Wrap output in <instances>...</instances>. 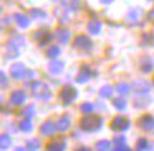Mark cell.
Segmentation results:
<instances>
[{"label":"cell","instance_id":"obj_1","mask_svg":"<svg viewBox=\"0 0 154 151\" xmlns=\"http://www.w3.org/2000/svg\"><path fill=\"white\" fill-rule=\"evenodd\" d=\"M81 127L82 130L85 131H95V130H98L100 127V124H102V119L99 117L98 114H85L84 117L81 119Z\"/></svg>","mask_w":154,"mask_h":151},{"label":"cell","instance_id":"obj_2","mask_svg":"<svg viewBox=\"0 0 154 151\" xmlns=\"http://www.w3.org/2000/svg\"><path fill=\"white\" fill-rule=\"evenodd\" d=\"M33 93L42 100H48L51 98V90L45 83L42 82H35L33 85Z\"/></svg>","mask_w":154,"mask_h":151},{"label":"cell","instance_id":"obj_3","mask_svg":"<svg viewBox=\"0 0 154 151\" xmlns=\"http://www.w3.org/2000/svg\"><path fill=\"white\" fill-rule=\"evenodd\" d=\"M10 74H11V76H13L14 79H23V78H26V76L28 75L26 66H24L23 64H20V62L11 65V68H10Z\"/></svg>","mask_w":154,"mask_h":151},{"label":"cell","instance_id":"obj_4","mask_svg":"<svg viewBox=\"0 0 154 151\" xmlns=\"http://www.w3.org/2000/svg\"><path fill=\"white\" fill-rule=\"evenodd\" d=\"M129 126H130V122L125 116H116L110 122V127L113 130H126V128H129Z\"/></svg>","mask_w":154,"mask_h":151},{"label":"cell","instance_id":"obj_5","mask_svg":"<svg viewBox=\"0 0 154 151\" xmlns=\"http://www.w3.org/2000/svg\"><path fill=\"white\" fill-rule=\"evenodd\" d=\"M75 98H76V90L72 86H65L64 89L61 90V99L65 104L72 103Z\"/></svg>","mask_w":154,"mask_h":151},{"label":"cell","instance_id":"obj_6","mask_svg":"<svg viewBox=\"0 0 154 151\" xmlns=\"http://www.w3.org/2000/svg\"><path fill=\"white\" fill-rule=\"evenodd\" d=\"M74 47L78 50H91L92 41L88 38V35H78L74 41Z\"/></svg>","mask_w":154,"mask_h":151},{"label":"cell","instance_id":"obj_7","mask_svg":"<svg viewBox=\"0 0 154 151\" xmlns=\"http://www.w3.org/2000/svg\"><path fill=\"white\" fill-rule=\"evenodd\" d=\"M137 124H139L141 128L147 130V131L154 130V117L153 116H150V114H146V116H143V117L139 119Z\"/></svg>","mask_w":154,"mask_h":151},{"label":"cell","instance_id":"obj_8","mask_svg":"<svg viewBox=\"0 0 154 151\" xmlns=\"http://www.w3.org/2000/svg\"><path fill=\"white\" fill-rule=\"evenodd\" d=\"M26 102V92L24 90H14L10 96V103L14 106H20Z\"/></svg>","mask_w":154,"mask_h":151},{"label":"cell","instance_id":"obj_9","mask_svg":"<svg viewBox=\"0 0 154 151\" xmlns=\"http://www.w3.org/2000/svg\"><path fill=\"white\" fill-rule=\"evenodd\" d=\"M65 147H66V144L64 138H57V140H54V141H51L48 144L47 150L48 151H64Z\"/></svg>","mask_w":154,"mask_h":151},{"label":"cell","instance_id":"obj_10","mask_svg":"<svg viewBox=\"0 0 154 151\" xmlns=\"http://www.w3.org/2000/svg\"><path fill=\"white\" fill-rule=\"evenodd\" d=\"M55 126H57V130H58V131H66V130L71 127L69 116H62V117L55 123Z\"/></svg>","mask_w":154,"mask_h":151},{"label":"cell","instance_id":"obj_11","mask_svg":"<svg viewBox=\"0 0 154 151\" xmlns=\"http://www.w3.org/2000/svg\"><path fill=\"white\" fill-rule=\"evenodd\" d=\"M89 78H91V68H89L88 65H84L81 68V71L78 72V75H76V80H78L79 83H84Z\"/></svg>","mask_w":154,"mask_h":151},{"label":"cell","instance_id":"obj_12","mask_svg":"<svg viewBox=\"0 0 154 151\" xmlns=\"http://www.w3.org/2000/svg\"><path fill=\"white\" fill-rule=\"evenodd\" d=\"M133 90L137 93H147L150 90V85L146 80H136L133 83Z\"/></svg>","mask_w":154,"mask_h":151},{"label":"cell","instance_id":"obj_13","mask_svg":"<svg viewBox=\"0 0 154 151\" xmlns=\"http://www.w3.org/2000/svg\"><path fill=\"white\" fill-rule=\"evenodd\" d=\"M55 38L60 43H68L69 41V31L64 29H60L55 31Z\"/></svg>","mask_w":154,"mask_h":151},{"label":"cell","instance_id":"obj_14","mask_svg":"<svg viewBox=\"0 0 154 151\" xmlns=\"http://www.w3.org/2000/svg\"><path fill=\"white\" fill-rule=\"evenodd\" d=\"M55 130H57V126L51 122V120H47V122L41 126V133L42 134H52Z\"/></svg>","mask_w":154,"mask_h":151},{"label":"cell","instance_id":"obj_15","mask_svg":"<svg viewBox=\"0 0 154 151\" xmlns=\"http://www.w3.org/2000/svg\"><path fill=\"white\" fill-rule=\"evenodd\" d=\"M62 68H64V62L57 61V59H54V61L50 64V72L54 74V75H58V74L62 71Z\"/></svg>","mask_w":154,"mask_h":151},{"label":"cell","instance_id":"obj_16","mask_svg":"<svg viewBox=\"0 0 154 151\" xmlns=\"http://www.w3.org/2000/svg\"><path fill=\"white\" fill-rule=\"evenodd\" d=\"M45 55H47L48 58L54 59V58H57L58 55H60V48L57 47V45H51V47H48L47 52H45Z\"/></svg>","mask_w":154,"mask_h":151},{"label":"cell","instance_id":"obj_17","mask_svg":"<svg viewBox=\"0 0 154 151\" xmlns=\"http://www.w3.org/2000/svg\"><path fill=\"white\" fill-rule=\"evenodd\" d=\"M151 68H153V61H151L150 58L144 57L143 59H141V71L150 72L151 71Z\"/></svg>","mask_w":154,"mask_h":151},{"label":"cell","instance_id":"obj_18","mask_svg":"<svg viewBox=\"0 0 154 151\" xmlns=\"http://www.w3.org/2000/svg\"><path fill=\"white\" fill-rule=\"evenodd\" d=\"M20 130H21V131H26V133L31 131V130H33V123H31V120H30V119L23 120V122L20 123Z\"/></svg>","mask_w":154,"mask_h":151},{"label":"cell","instance_id":"obj_19","mask_svg":"<svg viewBox=\"0 0 154 151\" xmlns=\"http://www.w3.org/2000/svg\"><path fill=\"white\" fill-rule=\"evenodd\" d=\"M116 90L120 95H127L129 92H130V85H129V83H125V82L117 83V85H116Z\"/></svg>","mask_w":154,"mask_h":151},{"label":"cell","instance_id":"obj_20","mask_svg":"<svg viewBox=\"0 0 154 151\" xmlns=\"http://www.w3.org/2000/svg\"><path fill=\"white\" fill-rule=\"evenodd\" d=\"M14 19H16V21L19 23V26H21V27H27L28 24H30V20L26 17V16H23V14H17L14 16Z\"/></svg>","mask_w":154,"mask_h":151},{"label":"cell","instance_id":"obj_21","mask_svg":"<svg viewBox=\"0 0 154 151\" xmlns=\"http://www.w3.org/2000/svg\"><path fill=\"white\" fill-rule=\"evenodd\" d=\"M88 30L91 34H99V31H100V23H99V21H92V23H89Z\"/></svg>","mask_w":154,"mask_h":151},{"label":"cell","instance_id":"obj_22","mask_svg":"<svg viewBox=\"0 0 154 151\" xmlns=\"http://www.w3.org/2000/svg\"><path fill=\"white\" fill-rule=\"evenodd\" d=\"M11 144V140H10V137L7 134H3L2 138H0V147H2V150H7Z\"/></svg>","mask_w":154,"mask_h":151},{"label":"cell","instance_id":"obj_23","mask_svg":"<svg viewBox=\"0 0 154 151\" xmlns=\"http://www.w3.org/2000/svg\"><path fill=\"white\" fill-rule=\"evenodd\" d=\"M113 106L117 109V110H125L126 109V100L125 99H122V98H117V99L113 100Z\"/></svg>","mask_w":154,"mask_h":151},{"label":"cell","instance_id":"obj_24","mask_svg":"<svg viewBox=\"0 0 154 151\" xmlns=\"http://www.w3.org/2000/svg\"><path fill=\"white\" fill-rule=\"evenodd\" d=\"M112 93H113L112 86H103L102 89H100V96H103V98H110Z\"/></svg>","mask_w":154,"mask_h":151},{"label":"cell","instance_id":"obj_25","mask_svg":"<svg viewBox=\"0 0 154 151\" xmlns=\"http://www.w3.org/2000/svg\"><path fill=\"white\" fill-rule=\"evenodd\" d=\"M96 148H98L99 151H107L109 148H110V143L109 141H99V143H96Z\"/></svg>","mask_w":154,"mask_h":151},{"label":"cell","instance_id":"obj_26","mask_svg":"<svg viewBox=\"0 0 154 151\" xmlns=\"http://www.w3.org/2000/svg\"><path fill=\"white\" fill-rule=\"evenodd\" d=\"M81 110H82V113L89 114L91 112H92V110H94V104L89 103V102H85V103L81 106Z\"/></svg>","mask_w":154,"mask_h":151},{"label":"cell","instance_id":"obj_27","mask_svg":"<svg viewBox=\"0 0 154 151\" xmlns=\"http://www.w3.org/2000/svg\"><path fill=\"white\" fill-rule=\"evenodd\" d=\"M147 146H149L147 140H146V138H140V140L137 141V144H136V148H137V151H143L147 148Z\"/></svg>","mask_w":154,"mask_h":151},{"label":"cell","instance_id":"obj_28","mask_svg":"<svg viewBox=\"0 0 154 151\" xmlns=\"http://www.w3.org/2000/svg\"><path fill=\"white\" fill-rule=\"evenodd\" d=\"M64 5L66 6V7H71V9H79V0H65V3Z\"/></svg>","mask_w":154,"mask_h":151},{"label":"cell","instance_id":"obj_29","mask_svg":"<svg viewBox=\"0 0 154 151\" xmlns=\"http://www.w3.org/2000/svg\"><path fill=\"white\" fill-rule=\"evenodd\" d=\"M34 112H35V109H34V106H31V104H30V106H27V107L24 109L23 110V116H26V117H31V116H33L34 114Z\"/></svg>","mask_w":154,"mask_h":151},{"label":"cell","instance_id":"obj_30","mask_svg":"<svg viewBox=\"0 0 154 151\" xmlns=\"http://www.w3.org/2000/svg\"><path fill=\"white\" fill-rule=\"evenodd\" d=\"M27 146L30 147L31 150H37V148H40V141L35 140V138H33V140H28L27 141Z\"/></svg>","mask_w":154,"mask_h":151},{"label":"cell","instance_id":"obj_31","mask_svg":"<svg viewBox=\"0 0 154 151\" xmlns=\"http://www.w3.org/2000/svg\"><path fill=\"white\" fill-rule=\"evenodd\" d=\"M31 16H33V17H35V19H44V17H45L44 11H41V10H37V9L31 11Z\"/></svg>","mask_w":154,"mask_h":151},{"label":"cell","instance_id":"obj_32","mask_svg":"<svg viewBox=\"0 0 154 151\" xmlns=\"http://www.w3.org/2000/svg\"><path fill=\"white\" fill-rule=\"evenodd\" d=\"M125 140H126V138L123 136H116L115 137V144H116V146H122V144H125Z\"/></svg>","mask_w":154,"mask_h":151},{"label":"cell","instance_id":"obj_33","mask_svg":"<svg viewBox=\"0 0 154 151\" xmlns=\"http://www.w3.org/2000/svg\"><path fill=\"white\" fill-rule=\"evenodd\" d=\"M149 102H150V99H137L136 100V106H137V107H141V106H146V104H149Z\"/></svg>","mask_w":154,"mask_h":151},{"label":"cell","instance_id":"obj_34","mask_svg":"<svg viewBox=\"0 0 154 151\" xmlns=\"http://www.w3.org/2000/svg\"><path fill=\"white\" fill-rule=\"evenodd\" d=\"M129 19L130 20H137L139 19V14H137V11H130V14H129Z\"/></svg>","mask_w":154,"mask_h":151},{"label":"cell","instance_id":"obj_35","mask_svg":"<svg viewBox=\"0 0 154 151\" xmlns=\"http://www.w3.org/2000/svg\"><path fill=\"white\" fill-rule=\"evenodd\" d=\"M75 151H91V148H88V147H79V148H76Z\"/></svg>","mask_w":154,"mask_h":151},{"label":"cell","instance_id":"obj_36","mask_svg":"<svg viewBox=\"0 0 154 151\" xmlns=\"http://www.w3.org/2000/svg\"><path fill=\"white\" fill-rule=\"evenodd\" d=\"M2 85H6V74L2 72Z\"/></svg>","mask_w":154,"mask_h":151},{"label":"cell","instance_id":"obj_37","mask_svg":"<svg viewBox=\"0 0 154 151\" xmlns=\"http://www.w3.org/2000/svg\"><path fill=\"white\" fill-rule=\"evenodd\" d=\"M16 151H30V150H28V148H26V147H19Z\"/></svg>","mask_w":154,"mask_h":151},{"label":"cell","instance_id":"obj_38","mask_svg":"<svg viewBox=\"0 0 154 151\" xmlns=\"http://www.w3.org/2000/svg\"><path fill=\"white\" fill-rule=\"evenodd\" d=\"M116 151H130L129 148H126V147H120V148H117Z\"/></svg>","mask_w":154,"mask_h":151},{"label":"cell","instance_id":"obj_39","mask_svg":"<svg viewBox=\"0 0 154 151\" xmlns=\"http://www.w3.org/2000/svg\"><path fill=\"white\" fill-rule=\"evenodd\" d=\"M102 3H105V5H109V3H112L113 0H100Z\"/></svg>","mask_w":154,"mask_h":151},{"label":"cell","instance_id":"obj_40","mask_svg":"<svg viewBox=\"0 0 154 151\" xmlns=\"http://www.w3.org/2000/svg\"><path fill=\"white\" fill-rule=\"evenodd\" d=\"M150 19H154V9L151 10V14H150Z\"/></svg>","mask_w":154,"mask_h":151}]
</instances>
